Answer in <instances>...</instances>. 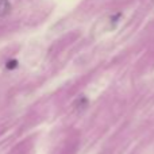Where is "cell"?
Segmentation results:
<instances>
[{
  "label": "cell",
  "mask_w": 154,
  "mask_h": 154,
  "mask_svg": "<svg viewBox=\"0 0 154 154\" xmlns=\"http://www.w3.org/2000/svg\"><path fill=\"white\" fill-rule=\"evenodd\" d=\"M11 4L8 0H0V16H4L10 12Z\"/></svg>",
  "instance_id": "1"
},
{
  "label": "cell",
  "mask_w": 154,
  "mask_h": 154,
  "mask_svg": "<svg viewBox=\"0 0 154 154\" xmlns=\"http://www.w3.org/2000/svg\"><path fill=\"white\" fill-rule=\"evenodd\" d=\"M16 66V61H11V62H7V68H10V69H12V68Z\"/></svg>",
  "instance_id": "2"
}]
</instances>
